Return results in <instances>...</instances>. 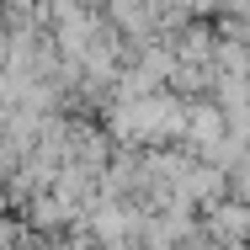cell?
I'll return each mask as SVG.
<instances>
[{
	"mask_svg": "<svg viewBox=\"0 0 250 250\" xmlns=\"http://www.w3.org/2000/svg\"><path fill=\"white\" fill-rule=\"evenodd\" d=\"M0 240H32V234H27L21 224H0Z\"/></svg>",
	"mask_w": 250,
	"mask_h": 250,
	"instance_id": "3957f363",
	"label": "cell"
},
{
	"mask_svg": "<svg viewBox=\"0 0 250 250\" xmlns=\"http://www.w3.org/2000/svg\"><path fill=\"white\" fill-rule=\"evenodd\" d=\"M181 128H187V101L176 96L170 85L144 91V96H117V106H112V133L123 144H139V149L176 144Z\"/></svg>",
	"mask_w": 250,
	"mask_h": 250,
	"instance_id": "6da1fadb",
	"label": "cell"
},
{
	"mask_svg": "<svg viewBox=\"0 0 250 250\" xmlns=\"http://www.w3.org/2000/svg\"><path fill=\"white\" fill-rule=\"evenodd\" d=\"M208 229H213V234H218V240H245L250 234V202H208Z\"/></svg>",
	"mask_w": 250,
	"mask_h": 250,
	"instance_id": "7a4b0ae2",
	"label": "cell"
}]
</instances>
